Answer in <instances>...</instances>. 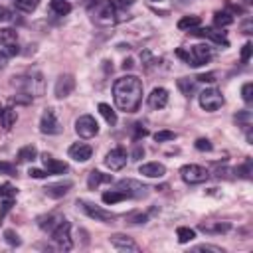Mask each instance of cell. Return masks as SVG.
Listing matches in <instances>:
<instances>
[{
	"label": "cell",
	"instance_id": "1",
	"mask_svg": "<svg viewBox=\"0 0 253 253\" xmlns=\"http://www.w3.org/2000/svg\"><path fill=\"white\" fill-rule=\"evenodd\" d=\"M113 97L117 109L136 113L142 101V81L136 75H123L113 83Z\"/></svg>",
	"mask_w": 253,
	"mask_h": 253
},
{
	"label": "cell",
	"instance_id": "2",
	"mask_svg": "<svg viewBox=\"0 0 253 253\" xmlns=\"http://www.w3.org/2000/svg\"><path fill=\"white\" fill-rule=\"evenodd\" d=\"M176 55H178L180 59H184L188 65H192V67H200V65L208 63V61L211 59V47H210L208 43L192 45V49H190V51H186V49L178 47V49H176Z\"/></svg>",
	"mask_w": 253,
	"mask_h": 253
},
{
	"label": "cell",
	"instance_id": "3",
	"mask_svg": "<svg viewBox=\"0 0 253 253\" xmlns=\"http://www.w3.org/2000/svg\"><path fill=\"white\" fill-rule=\"evenodd\" d=\"M51 239L61 251H71L73 241H71V223L67 219H61L53 229H51Z\"/></svg>",
	"mask_w": 253,
	"mask_h": 253
},
{
	"label": "cell",
	"instance_id": "4",
	"mask_svg": "<svg viewBox=\"0 0 253 253\" xmlns=\"http://www.w3.org/2000/svg\"><path fill=\"white\" fill-rule=\"evenodd\" d=\"M198 101H200V107H202L204 111H208V113H213V111L221 109L223 103H225L221 91H217V89H213V87L204 89V91L198 95Z\"/></svg>",
	"mask_w": 253,
	"mask_h": 253
},
{
	"label": "cell",
	"instance_id": "5",
	"mask_svg": "<svg viewBox=\"0 0 253 253\" xmlns=\"http://www.w3.org/2000/svg\"><path fill=\"white\" fill-rule=\"evenodd\" d=\"M77 206L81 208V211H83L85 215H89V217H91V219H95V221L109 223V221H113V219H115V213H113V211H109V210H105V208H101V206H97V204H93V202L79 200V202H77Z\"/></svg>",
	"mask_w": 253,
	"mask_h": 253
},
{
	"label": "cell",
	"instance_id": "6",
	"mask_svg": "<svg viewBox=\"0 0 253 253\" xmlns=\"http://www.w3.org/2000/svg\"><path fill=\"white\" fill-rule=\"evenodd\" d=\"M180 176L186 184H202L210 178V172L200 164H184L180 168Z\"/></svg>",
	"mask_w": 253,
	"mask_h": 253
},
{
	"label": "cell",
	"instance_id": "7",
	"mask_svg": "<svg viewBox=\"0 0 253 253\" xmlns=\"http://www.w3.org/2000/svg\"><path fill=\"white\" fill-rule=\"evenodd\" d=\"M75 132H77L81 138H93V136L99 132V125H97L95 117H91V115H81V117L75 121Z\"/></svg>",
	"mask_w": 253,
	"mask_h": 253
},
{
	"label": "cell",
	"instance_id": "8",
	"mask_svg": "<svg viewBox=\"0 0 253 253\" xmlns=\"http://www.w3.org/2000/svg\"><path fill=\"white\" fill-rule=\"evenodd\" d=\"M117 190H121L126 198H144L146 196V186L132 180V178H125V180H119L117 182Z\"/></svg>",
	"mask_w": 253,
	"mask_h": 253
},
{
	"label": "cell",
	"instance_id": "9",
	"mask_svg": "<svg viewBox=\"0 0 253 253\" xmlns=\"http://www.w3.org/2000/svg\"><path fill=\"white\" fill-rule=\"evenodd\" d=\"M105 166L113 172L123 170L126 166V150L123 146H115L105 154Z\"/></svg>",
	"mask_w": 253,
	"mask_h": 253
},
{
	"label": "cell",
	"instance_id": "10",
	"mask_svg": "<svg viewBox=\"0 0 253 253\" xmlns=\"http://www.w3.org/2000/svg\"><path fill=\"white\" fill-rule=\"evenodd\" d=\"M40 130L43 134H59L63 130L61 125H59V121H57V117H55V111L53 109H45L43 111V115L40 119Z\"/></svg>",
	"mask_w": 253,
	"mask_h": 253
},
{
	"label": "cell",
	"instance_id": "11",
	"mask_svg": "<svg viewBox=\"0 0 253 253\" xmlns=\"http://www.w3.org/2000/svg\"><path fill=\"white\" fill-rule=\"evenodd\" d=\"M188 32H190L192 36H198V38H208V40H211L213 43H219V45H223V47L229 45L225 34H223V32H215L213 28H192V30H188Z\"/></svg>",
	"mask_w": 253,
	"mask_h": 253
},
{
	"label": "cell",
	"instance_id": "12",
	"mask_svg": "<svg viewBox=\"0 0 253 253\" xmlns=\"http://www.w3.org/2000/svg\"><path fill=\"white\" fill-rule=\"evenodd\" d=\"M73 89H75V79H73L71 75L63 73V75H59V77H57L55 87H53V93H55V97H57V99H65V97H69V95H71V91H73Z\"/></svg>",
	"mask_w": 253,
	"mask_h": 253
},
{
	"label": "cell",
	"instance_id": "13",
	"mask_svg": "<svg viewBox=\"0 0 253 253\" xmlns=\"http://www.w3.org/2000/svg\"><path fill=\"white\" fill-rule=\"evenodd\" d=\"M109 241H111V245H113L115 249H119V251H134V253L140 251V247L136 245V241H132V237L123 235V233H115V235H111Z\"/></svg>",
	"mask_w": 253,
	"mask_h": 253
},
{
	"label": "cell",
	"instance_id": "14",
	"mask_svg": "<svg viewBox=\"0 0 253 253\" xmlns=\"http://www.w3.org/2000/svg\"><path fill=\"white\" fill-rule=\"evenodd\" d=\"M67 154H69V158H73L75 162H87V160L91 158V154H93V148H91L89 144H85V142H75V144L69 146Z\"/></svg>",
	"mask_w": 253,
	"mask_h": 253
},
{
	"label": "cell",
	"instance_id": "15",
	"mask_svg": "<svg viewBox=\"0 0 253 253\" xmlns=\"http://www.w3.org/2000/svg\"><path fill=\"white\" fill-rule=\"evenodd\" d=\"M42 162H43V168H45L47 174H63V172H67V168H69L67 162L57 160V158H53V156L47 154V152L42 154Z\"/></svg>",
	"mask_w": 253,
	"mask_h": 253
},
{
	"label": "cell",
	"instance_id": "16",
	"mask_svg": "<svg viewBox=\"0 0 253 253\" xmlns=\"http://www.w3.org/2000/svg\"><path fill=\"white\" fill-rule=\"evenodd\" d=\"M117 12H115V4L113 2H101L99 6H97V14H95V18L99 20V22H103V24H113V22H117Z\"/></svg>",
	"mask_w": 253,
	"mask_h": 253
},
{
	"label": "cell",
	"instance_id": "17",
	"mask_svg": "<svg viewBox=\"0 0 253 253\" xmlns=\"http://www.w3.org/2000/svg\"><path fill=\"white\" fill-rule=\"evenodd\" d=\"M168 105V91L164 87H154L148 95V107L150 109H164Z\"/></svg>",
	"mask_w": 253,
	"mask_h": 253
},
{
	"label": "cell",
	"instance_id": "18",
	"mask_svg": "<svg viewBox=\"0 0 253 253\" xmlns=\"http://www.w3.org/2000/svg\"><path fill=\"white\" fill-rule=\"evenodd\" d=\"M138 172L146 178H162L166 174V166L160 162H146V164H140Z\"/></svg>",
	"mask_w": 253,
	"mask_h": 253
},
{
	"label": "cell",
	"instance_id": "19",
	"mask_svg": "<svg viewBox=\"0 0 253 253\" xmlns=\"http://www.w3.org/2000/svg\"><path fill=\"white\" fill-rule=\"evenodd\" d=\"M71 186H73V182L65 180V182H57V184H47V186L43 188V192H45L49 198H63V196L69 192Z\"/></svg>",
	"mask_w": 253,
	"mask_h": 253
},
{
	"label": "cell",
	"instance_id": "20",
	"mask_svg": "<svg viewBox=\"0 0 253 253\" xmlns=\"http://www.w3.org/2000/svg\"><path fill=\"white\" fill-rule=\"evenodd\" d=\"M16 121H18V113H16V109H12V107H4V109H0V125H2L4 130H10V128L16 125Z\"/></svg>",
	"mask_w": 253,
	"mask_h": 253
},
{
	"label": "cell",
	"instance_id": "21",
	"mask_svg": "<svg viewBox=\"0 0 253 253\" xmlns=\"http://www.w3.org/2000/svg\"><path fill=\"white\" fill-rule=\"evenodd\" d=\"M103 182H113V176L111 174H103V172H99V170H91L89 172V178H87V188L89 190H95L99 184H103Z\"/></svg>",
	"mask_w": 253,
	"mask_h": 253
},
{
	"label": "cell",
	"instance_id": "22",
	"mask_svg": "<svg viewBox=\"0 0 253 253\" xmlns=\"http://www.w3.org/2000/svg\"><path fill=\"white\" fill-rule=\"evenodd\" d=\"M200 229L206 231V233H225L231 229V223L229 221H215V223H200Z\"/></svg>",
	"mask_w": 253,
	"mask_h": 253
},
{
	"label": "cell",
	"instance_id": "23",
	"mask_svg": "<svg viewBox=\"0 0 253 253\" xmlns=\"http://www.w3.org/2000/svg\"><path fill=\"white\" fill-rule=\"evenodd\" d=\"M36 156H38V148H36L34 144H26V146H22V148L18 150V154H16L18 162H32Z\"/></svg>",
	"mask_w": 253,
	"mask_h": 253
},
{
	"label": "cell",
	"instance_id": "24",
	"mask_svg": "<svg viewBox=\"0 0 253 253\" xmlns=\"http://www.w3.org/2000/svg\"><path fill=\"white\" fill-rule=\"evenodd\" d=\"M59 221H61V217H57V215H53V213H49V215H40V217H38V225H40L43 231H51Z\"/></svg>",
	"mask_w": 253,
	"mask_h": 253
},
{
	"label": "cell",
	"instance_id": "25",
	"mask_svg": "<svg viewBox=\"0 0 253 253\" xmlns=\"http://www.w3.org/2000/svg\"><path fill=\"white\" fill-rule=\"evenodd\" d=\"M101 200H103V204L111 206V204H119V202L126 200V196H125V194H123L121 190H109V192H103Z\"/></svg>",
	"mask_w": 253,
	"mask_h": 253
},
{
	"label": "cell",
	"instance_id": "26",
	"mask_svg": "<svg viewBox=\"0 0 253 253\" xmlns=\"http://www.w3.org/2000/svg\"><path fill=\"white\" fill-rule=\"evenodd\" d=\"M196 79H188V77H180L178 79V89L186 95V97H192V93H196Z\"/></svg>",
	"mask_w": 253,
	"mask_h": 253
},
{
	"label": "cell",
	"instance_id": "27",
	"mask_svg": "<svg viewBox=\"0 0 253 253\" xmlns=\"http://www.w3.org/2000/svg\"><path fill=\"white\" fill-rule=\"evenodd\" d=\"M49 8H51V12L57 14V16H65V14L71 12V4H69L67 0H51V2H49Z\"/></svg>",
	"mask_w": 253,
	"mask_h": 253
},
{
	"label": "cell",
	"instance_id": "28",
	"mask_svg": "<svg viewBox=\"0 0 253 253\" xmlns=\"http://www.w3.org/2000/svg\"><path fill=\"white\" fill-rule=\"evenodd\" d=\"M200 22H202L200 16H194V14H192V16H184V18L178 20V30H186V32H188V30H192V28H198Z\"/></svg>",
	"mask_w": 253,
	"mask_h": 253
},
{
	"label": "cell",
	"instance_id": "29",
	"mask_svg": "<svg viewBox=\"0 0 253 253\" xmlns=\"http://www.w3.org/2000/svg\"><path fill=\"white\" fill-rule=\"evenodd\" d=\"M14 6L24 14H32L40 6V0H14Z\"/></svg>",
	"mask_w": 253,
	"mask_h": 253
},
{
	"label": "cell",
	"instance_id": "30",
	"mask_svg": "<svg viewBox=\"0 0 253 253\" xmlns=\"http://www.w3.org/2000/svg\"><path fill=\"white\" fill-rule=\"evenodd\" d=\"M99 113L103 115V119L113 126V125H117V113L111 109V105H107V103H99Z\"/></svg>",
	"mask_w": 253,
	"mask_h": 253
},
{
	"label": "cell",
	"instance_id": "31",
	"mask_svg": "<svg viewBox=\"0 0 253 253\" xmlns=\"http://www.w3.org/2000/svg\"><path fill=\"white\" fill-rule=\"evenodd\" d=\"M16 40H18V32L14 28H0V43L2 45L14 43Z\"/></svg>",
	"mask_w": 253,
	"mask_h": 253
},
{
	"label": "cell",
	"instance_id": "32",
	"mask_svg": "<svg viewBox=\"0 0 253 253\" xmlns=\"http://www.w3.org/2000/svg\"><path fill=\"white\" fill-rule=\"evenodd\" d=\"M233 22V16L229 14V12H215L213 14V24L217 26V28H225V26H229Z\"/></svg>",
	"mask_w": 253,
	"mask_h": 253
},
{
	"label": "cell",
	"instance_id": "33",
	"mask_svg": "<svg viewBox=\"0 0 253 253\" xmlns=\"http://www.w3.org/2000/svg\"><path fill=\"white\" fill-rule=\"evenodd\" d=\"M176 237H178L180 243H188V241H192L196 237V231L192 227H178L176 229Z\"/></svg>",
	"mask_w": 253,
	"mask_h": 253
},
{
	"label": "cell",
	"instance_id": "34",
	"mask_svg": "<svg viewBox=\"0 0 253 253\" xmlns=\"http://www.w3.org/2000/svg\"><path fill=\"white\" fill-rule=\"evenodd\" d=\"M4 241H6L8 245H12V247H18V245L22 243L20 235H18L14 229H4Z\"/></svg>",
	"mask_w": 253,
	"mask_h": 253
},
{
	"label": "cell",
	"instance_id": "35",
	"mask_svg": "<svg viewBox=\"0 0 253 253\" xmlns=\"http://www.w3.org/2000/svg\"><path fill=\"white\" fill-rule=\"evenodd\" d=\"M16 194H18V190H16V186H12L10 182L0 184V200H4V198H14Z\"/></svg>",
	"mask_w": 253,
	"mask_h": 253
},
{
	"label": "cell",
	"instance_id": "36",
	"mask_svg": "<svg viewBox=\"0 0 253 253\" xmlns=\"http://www.w3.org/2000/svg\"><path fill=\"white\" fill-rule=\"evenodd\" d=\"M178 134L174 132V130H158V132H154V140L156 142H168V140H174Z\"/></svg>",
	"mask_w": 253,
	"mask_h": 253
},
{
	"label": "cell",
	"instance_id": "37",
	"mask_svg": "<svg viewBox=\"0 0 253 253\" xmlns=\"http://www.w3.org/2000/svg\"><path fill=\"white\" fill-rule=\"evenodd\" d=\"M237 176H241V178H245V180H249L251 178V160H245V164H241V166H237L235 170H233Z\"/></svg>",
	"mask_w": 253,
	"mask_h": 253
},
{
	"label": "cell",
	"instance_id": "38",
	"mask_svg": "<svg viewBox=\"0 0 253 253\" xmlns=\"http://www.w3.org/2000/svg\"><path fill=\"white\" fill-rule=\"evenodd\" d=\"M146 219H148V215L142 213V211H132V213L126 215V221H128V223H134V225H138V223H146Z\"/></svg>",
	"mask_w": 253,
	"mask_h": 253
},
{
	"label": "cell",
	"instance_id": "39",
	"mask_svg": "<svg viewBox=\"0 0 253 253\" xmlns=\"http://www.w3.org/2000/svg\"><path fill=\"white\" fill-rule=\"evenodd\" d=\"M241 97H243L245 103H251V101H253V83H251V81L243 83V87H241Z\"/></svg>",
	"mask_w": 253,
	"mask_h": 253
},
{
	"label": "cell",
	"instance_id": "40",
	"mask_svg": "<svg viewBox=\"0 0 253 253\" xmlns=\"http://www.w3.org/2000/svg\"><path fill=\"white\" fill-rule=\"evenodd\" d=\"M0 174H4V176H16L18 170H16V166L10 164V162H0Z\"/></svg>",
	"mask_w": 253,
	"mask_h": 253
},
{
	"label": "cell",
	"instance_id": "41",
	"mask_svg": "<svg viewBox=\"0 0 253 253\" xmlns=\"http://www.w3.org/2000/svg\"><path fill=\"white\" fill-rule=\"evenodd\" d=\"M235 121L241 123L243 126H249V125H251V113H249V111H241V113L235 115Z\"/></svg>",
	"mask_w": 253,
	"mask_h": 253
},
{
	"label": "cell",
	"instance_id": "42",
	"mask_svg": "<svg viewBox=\"0 0 253 253\" xmlns=\"http://www.w3.org/2000/svg\"><path fill=\"white\" fill-rule=\"evenodd\" d=\"M12 206H14V198H4L2 200V210H0V221L4 219V215L12 210Z\"/></svg>",
	"mask_w": 253,
	"mask_h": 253
},
{
	"label": "cell",
	"instance_id": "43",
	"mask_svg": "<svg viewBox=\"0 0 253 253\" xmlns=\"http://www.w3.org/2000/svg\"><path fill=\"white\" fill-rule=\"evenodd\" d=\"M194 146H196L198 150H202V152H210V150H211V142H210L208 138H198V140L194 142Z\"/></svg>",
	"mask_w": 253,
	"mask_h": 253
},
{
	"label": "cell",
	"instance_id": "44",
	"mask_svg": "<svg viewBox=\"0 0 253 253\" xmlns=\"http://www.w3.org/2000/svg\"><path fill=\"white\" fill-rule=\"evenodd\" d=\"M251 51H253V45H251V42H245V45L241 47V61H243V63H247V61H249V57H251Z\"/></svg>",
	"mask_w": 253,
	"mask_h": 253
},
{
	"label": "cell",
	"instance_id": "45",
	"mask_svg": "<svg viewBox=\"0 0 253 253\" xmlns=\"http://www.w3.org/2000/svg\"><path fill=\"white\" fill-rule=\"evenodd\" d=\"M196 81H198V83H213V81H215V73H213V71H210V73H200V75L196 77Z\"/></svg>",
	"mask_w": 253,
	"mask_h": 253
},
{
	"label": "cell",
	"instance_id": "46",
	"mask_svg": "<svg viewBox=\"0 0 253 253\" xmlns=\"http://www.w3.org/2000/svg\"><path fill=\"white\" fill-rule=\"evenodd\" d=\"M194 251H213V253H223L221 247H217V245H208V243H204V245H196Z\"/></svg>",
	"mask_w": 253,
	"mask_h": 253
},
{
	"label": "cell",
	"instance_id": "47",
	"mask_svg": "<svg viewBox=\"0 0 253 253\" xmlns=\"http://www.w3.org/2000/svg\"><path fill=\"white\" fill-rule=\"evenodd\" d=\"M134 126V140H138V138H144L146 134H148V130L140 125V123H136V125H132Z\"/></svg>",
	"mask_w": 253,
	"mask_h": 253
},
{
	"label": "cell",
	"instance_id": "48",
	"mask_svg": "<svg viewBox=\"0 0 253 253\" xmlns=\"http://www.w3.org/2000/svg\"><path fill=\"white\" fill-rule=\"evenodd\" d=\"M28 174H30L32 178H38V180L47 176V172H45V170H42V168H30V170H28Z\"/></svg>",
	"mask_w": 253,
	"mask_h": 253
},
{
	"label": "cell",
	"instance_id": "49",
	"mask_svg": "<svg viewBox=\"0 0 253 253\" xmlns=\"http://www.w3.org/2000/svg\"><path fill=\"white\" fill-rule=\"evenodd\" d=\"M142 156H144V148H142V146H136V148L132 150V154H130L132 160H140Z\"/></svg>",
	"mask_w": 253,
	"mask_h": 253
},
{
	"label": "cell",
	"instance_id": "50",
	"mask_svg": "<svg viewBox=\"0 0 253 253\" xmlns=\"http://www.w3.org/2000/svg\"><path fill=\"white\" fill-rule=\"evenodd\" d=\"M113 4L119 6V8H128V6L134 4V0H113Z\"/></svg>",
	"mask_w": 253,
	"mask_h": 253
},
{
	"label": "cell",
	"instance_id": "51",
	"mask_svg": "<svg viewBox=\"0 0 253 253\" xmlns=\"http://www.w3.org/2000/svg\"><path fill=\"white\" fill-rule=\"evenodd\" d=\"M6 47H8V49H6V53H8V55H16V53L20 51V47H18V43H16V42H14V43H8Z\"/></svg>",
	"mask_w": 253,
	"mask_h": 253
},
{
	"label": "cell",
	"instance_id": "52",
	"mask_svg": "<svg viewBox=\"0 0 253 253\" xmlns=\"http://www.w3.org/2000/svg\"><path fill=\"white\" fill-rule=\"evenodd\" d=\"M12 16H10V10L8 8H4V6H0V22H6V20H10Z\"/></svg>",
	"mask_w": 253,
	"mask_h": 253
},
{
	"label": "cell",
	"instance_id": "53",
	"mask_svg": "<svg viewBox=\"0 0 253 253\" xmlns=\"http://www.w3.org/2000/svg\"><path fill=\"white\" fill-rule=\"evenodd\" d=\"M6 63H8V53L4 49H0V69H4Z\"/></svg>",
	"mask_w": 253,
	"mask_h": 253
},
{
	"label": "cell",
	"instance_id": "54",
	"mask_svg": "<svg viewBox=\"0 0 253 253\" xmlns=\"http://www.w3.org/2000/svg\"><path fill=\"white\" fill-rule=\"evenodd\" d=\"M132 67V59H125V63H123V69H130Z\"/></svg>",
	"mask_w": 253,
	"mask_h": 253
},
{
	"label": "cell",
	"instance_id": "55",
	"mask_svg": "<svg viewBox=\"0 0 253 253\" xmlns=\"http://www.w3.org/2000/svg\"><path fill=\"white\" fill-rule=\"evenodd\" d=\"M150 2H160V0H150Z\"/></svg>",
	"mask_w": 253,
	"mask_h": 253
},
{
	"label": "cell",
	"instance_id": "56",
	"mask_svg": "<svg viewBox=\"0 0 253 253\" xmlns=\"http://www.w3.org/2000/svg\"><path fill=\"white\" fill-rule=\"evenodd\" d=\"M182 2H186V0H182Z\"/></svg>",
	"mask_w": 253,
	"mask_h": 253
}]
</instances>
